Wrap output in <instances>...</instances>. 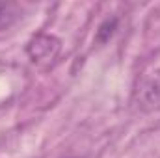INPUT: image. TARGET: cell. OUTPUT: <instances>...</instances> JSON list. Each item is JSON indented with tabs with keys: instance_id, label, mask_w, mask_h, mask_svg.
Listing matches in <instances>:
<instances>
[{
	"instance_id": "cell-1",
	"label": "cell",
	"mask_w": 160,
	"mask_h": 158,
	"mask_svg": "<svg viewBox=\"0 0 160 158\" xmlns=\"http://www.w3.org/2000/svg\"><path fill=\"white\" fill-rule=\"evenodd\" d=\"M58 48H60L58 39L50 36H39L28 45V54L34 62H48L56 56Z\"/></svg>"
},
{
	"instance_id": "cell-2",
	"label": "cell",
	"mask_w": 160,
	"mask_h": 158,
	"mask_svg": "<svg viewBox=\"0 0 160 158\" xmlns=\"http://www.w3.org/2000/svg\"><path fill=\"white\" fill-rule=\"evenodd\" d=\"M15 17H17V13H15L13 6L11 4H6V2H0V30L9 28L13 24Z\"/></svg>"
},
{
	"instance_id": "cell-3",
	"label": "cell",
	"mask_w": 160,
	"mask_h": 158,
	"mask_svg": "<svg viewBox=\"0 0 160 158\" xmlns=\"http://www.w3.org/2000/svg\"><path fill=\"white\" fill-rule=\"evenodd\" d=\"M116 24H118V22H116V19L106 21V22L99 28V32H97V39L102 41V43H104V41H108V37L112 36V32H114V28H116Z\"/></svg>"
}]
</instances>
